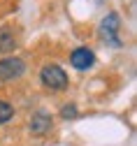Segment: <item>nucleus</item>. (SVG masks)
Instances as JSON below:
<instances>
[{
	"label": "nucleus",
	"instance_id": "f03ea898",
	"mask_svg": "<svg viewBox=\"0 0 137 146\" xmlns=\"http://www.w3.org/2000/svg\"><path fill=\"white\" fill-rule=\"evenodd\" d=\"M26 72V63L21 58H3L0 60V81L19 79Z\"/></svg>",
	"mask_w": 137,
	"mask_h": 146
},
{
	"label": "nucleus",
	"instance_id": "39448f33",
	"mask_svg": "<svg viewBox=\"0 0 137 146\" xmlns=\"http://www.w3.org/2000/svg\"><path fill=\"white\" fill-rule=\"evenodd\" d=\"M51 130V116L47 114H35L30 118V132L33 135H44Z\"/></svg>",
	"mask_w": 137,
	"mask_h": 146
},
{
	"label": "nucleus",
	"instance_id": "423d86ee",
	"mask_svg": "<svg viewBox=\"0 0 137 146\" xmlns=\"http://www.w3.org/2000/svg\"><path fill=\"white\" fill-rule=\"evenodd\" d=\"M14 46H16L14 33H12L9 28H0V51H3V53H9V51H14Z\"/></svg>",
	"mask_w": 137,
	"mask_h": 146
},
{
	"label": "nucleus",
	"instance_id": "0eeeda50",
	"mask_svg": "<svg viewBox=\"0 0 137 146\" xmlns=\"http://www.w3.org/2000/svg\"><path fill=\"white\" fill-rule=\"evenodd\" d=\"M12 116H14V109H12V104L0 100V125H3V123H7Z\"/></svg>",
	"mask_w": 137,
	"mask_h": 146
},
{
	"label": "nucleus",
	"instance_id": "7ed1b4c3",
	"mask_svg": "<svg viewBox=\"0 0 137 146\" xmlns=\"http://www.w3.org/2000/svg\"><path fill=\"white\" fill-rule=\"evenodd\" d=\"M70 63H72V67H74V70L86 72V70H91V67H93V63H95V53H93L91 49H86V46H79V49H74V51H72Z\"/></svg>",
	"mask_w": 137,
	"mask_h": 146
},
{
	"label": "nucleus",
	"instance_id": "6e6552de",
	"mask_svg": "<svg viewBox=\"0 0 137 146\" xmlns=\"http://www.w3.org/2000/svg\"><path fill=\"white\" fill-rule=\"evenodd\" d=\"M61 116H63V118H74V116H77V104H65V107L61 109Z\"/></svg>",
	"mask_w": 137,
	"mask_h": 146
},
{
	"label": "nucleus",
	"instance_id": "f257e3e1",
	"mask_svg": "<svg viewBox=\"0 0 137 146\" xmlns=\"http://www.w3.org/2000/svg\"><path fill=\"white\" fill-rule=\"evenodd\" d=\"M42 84L51 90H65L67 88V74L65 70H61L58 65H47L42 67V74H40Z\"/></svg>",
	"mask_w": 137,
	"mask_h": 146
},
{
	"label": "nucleus",
	"instance_id": "20e7f679",
	"mask_svg": "<svg viewBox=\"0 0 137 146\" xmlns=\"http://www.w3.org/2000/svg\"><path fill=\"white\" fill-rule=\"evenodd\" d=\"M119 26H121L119 16H116V14H107L105 19H102V23H100L102 40L109 42V44H114V46H119V40H116V30H119Z\"/></svg>",
	"mask_w": 137,
	"mask_h": 146
}]
</instances>
